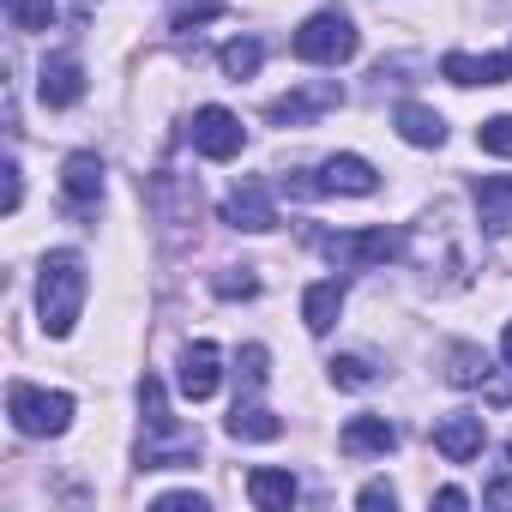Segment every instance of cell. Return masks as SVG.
<instances>
[{"instance_id":"obj_1","label":"cell","mask_w":512,"mask_h":512,"mask_svg":"<svg viewBox=\"0 0 512 512\" xmlns=\"http://www.w3.org/2000/svg\"><path fill=\"white\" fill-rule=\"evenodd\" d=\"M139 410H145V434H151V440L139 446V464H145V470H181V464L199 458V434L169 416V398H163V380H157V374L139 380Z\"/></svg>"},{"instance_id":"obj_2","label":"cell","mask_w":512,"mask_h":512,"mask_svg":"<svg viewBox=\"0 0 512 512\" xmlns=\"http://www.w3.org/2000/svg\"><path fill=\"white\" fill-rule=\"evenodd\" d=\"M85 260L79 253H49L43 260V278H37V314H43V332L49 338H67L79 326V308H85Z\"/></svg>"},{"instance_id":"obj_3","label":"cell","mask_w":512,"mask_h":512,"mask_svg":"<svg viewBox=\"0 0 512 512\" xmlns=\"http://www.w3.org/2000/svg\"><path fill=\"white\" fill-rule=\"evenodd\" d=\"M296 61H308V67H344V61H356V49H362V37H356V25H350V13H338V7H326V13H314L302 31H296Z\"/></svg>"},{"instance_id":"obj_4","label":"cell","mask_w":512,"mask_h":512,"mask_svg":"<svg viewBox=\"0 0 512 512\" xmlns=\"http://www.w3.org/2000/svg\"><path fill=\"white\" fill-rule=\"evenodd\" d=\"M7 416H13L19 434L49 440V434H67V422H73V398H67V392H37V386L13 380V386H7Z\"/></svg>"},{"instance_id":"obj_5","label":"cell","mask_w":512,"mask_h":512,"mask_svg":"<svg viewBox=\"0 0 512 512\" xmlns=\"http://www.w3.org/2000/svg\"><path fill=\"white\" fill-rule=\"evenodd\" d=\"M320 247H326V260H332L338 272H368V266L398 260L404 235H398V229H344V235H326Z\"/></svg>"},{"instance_id":"obj_6","label":"cell","mask_w":512,"mask_h":512,"mask_svg":"<svg viewBox=\"0 0 512 512\" xmlns=\"http://www.w3.org/2000/svg\"><path fill=\"white\" fill-rule=\"evenodd\" d=\"M187 139H193V151H199V157H211V163H229V157H241V145H247V127H241V115H229V109L205 103V109L193 115Z\"/></svg>"},{"instance_id":"obj_7","label":"cell","mask_w":512,"mask_h":512,"mask_svg":"<svg viewBox=\"0 0 512 512\" xmlns=\"http://www.w3.org/2000/svg\"><path fill=\"white\" fill-rule=\"evenodd\" d=\"M223 223H229V229H247V235L278 229V205H272V193H266L260 175H241V181L229 187V199H223Z\"/></svg>"},{"instance_id":"obj_8","label":"cell","mask_w":512,"mask_h":512,"mask_svg":"<svg viewBox=\"0 0 512 512\" xmlns=\"http://www.w3.org/2000/svg\"><path fill=\"white\" fill-rule=\"evenodd\" d=\"M338 103H344V85H338V79H308L302 91L278 97L266 115H272L278 127H308L314 115H326V109H338Z\"/></svg>"},{"instance_id":"obj_9","label":"cell","mask_w":512,"mask_h":512,"mask_svg":"<svg viewBox=\"0 0 512 512\" xmlns=\"http://www.w3.org/2000/svg\"><path fill=\"white\" fill-rule=\"evenodd\" d=\"M223 350L211 344V338H199V344H187L181 350V374H175V386H181V398L187 404H205L211 392H217V380H223Z\"/></svg>"},{"instance_id":"obj_10","label":"cell","mask_w":512,"mask_h":512,"mask_svg":"<svg viewBox=\"0 0 512 512\" xmlns=\"http://www.w3.org/2000/svg\"><path fill=\"white\" fill-rule=\"evenodd\" d=\"M482 446H488V428H482V416H470V410H452V416H440V422H434V452H440V458H452V464H470V458H482Z\"/></svg>"},{"instance_id":"obj_11","label":"cell","mask_w":512,"mask_h":512,"mask_svg":"<svg viewBox=\"0 0 512 512\" xmlns=\"http://www.w3.org/2000/svg\"><path fill=\"white\" fill-rule=\"evenodd\" d=\"M61 193L73 211H97L103 205V157L97 151H73L61 163Z\"/></svg>"},{"instance_id":"obj_12","label":"cell","mask_w":512,"mask_h":512,"mask_svg":"<svg viewBox=\"0 0 512 512\" xmlns=\"http://www.w3.org/2000/svg\"><path fill=\"white\" fill-rule=\"evenodd\" d=\"M37 97H43V109H73L85 97V67L73 55H49L37 73Z\"/></svg>"},{"instance_id":"obj_13","label":"cell","mask_w":512,"mask_h":512,"mask_svg":"<svg viewBox=\"0 0 512 512\" xmlns=\"http://www.w3.org/2000/svg\"><path fill=\"white\" fill-rule=\"evenodd\" d=\"M470 199H476V217L488 235H512V175H476Z\"/></svg>"},{"instance_id":"obj_14","label":"cell","mask_w":512,"mask_h":512,"mask_svg":"<svg viewBox=\"0 0 512 512\" xmlns=\"http://www.w3.org/2000/svg\"><path fill=\"white\" fill-rule=\"evenodd\" d=\"M440 73L452 85H506L512 79V55H446Z\"/></svg>"},{"instance_id":"obj_15","label":"cell","mask_w":512,"mask_h":512,"mask_svg":"<svg viewBox=\"0 0 512 512\" xmlns=\"http://www.w3.org/2000/svg\"><path fill=\"white\" fill-rule=\"evenodd\" d=\"M338 446H344L350 458L392 452V446H398V428H392L386 416H350V422H344V434H338Z\"/></svg>"},{"instance_id":"obj_16","label":"cell","mask_w":512,"mask_h":512,"mask_svg":"<svg viewBox=\"0 0 512 512\" xmlns=\"http://www.w3.org/2000/svg\"><path fill=\"white\" fill-rule=\"evenodd\" d=\"M320 175H326V193H356V199H362V193H374V187H380L374 163H368V157H356V151L326 157V169H320Z\"/></svg>"},{"instance_id":"obj_17","label":"cell","mask_w":512,"mask_h":512,"mask_svg":"<svg viewBox=\"0 0 512 512\" xmlns=\"http://www.w3.org/2000/svg\"><path fill=\"white\" fill-rule=\"evenodd\" d=\"M296 494H302V488H296L290 470H253V476H247V500L260 506V512H290Z\"/></svg>"},{"instance_id":"obj_18","label":"cell","mask_w":512,"mask_h":512,"mask_svg":"<svg viewBox=\"0 0 512 512\" xmlns=\"http://www.w3.org/2000/svg\"><path fill=\"white\" fill-rule=\"evenodd\" d=\"M338 314H344V284H338V278L308 284V296H302V320H308V332H314V338H320V332H332V326H338Z\"/></svg>"},{"instance_id":"obj_19","label":"cell","mask_w":512,"mask_h":512,"mask_svg":"<svg viewBox=\"0 0 512 512\" xmlns=\"http://www.w3.org/2000/svg\"><path fill=\"white\" fill-rule=\"evenodd\" d=\"M392 127L410 139V145H422V151H434V145H446V121L428 109V103H398V115H392Z\"/></svg>"},{"instance_id":"obj_20","label":"cell","mask_w":512,"mask_h":512,"mask_svg":"<svg viewBox=\"0 0 512 512\" xmlns=\"http://www.w3.org/2000/svg\"><path fill=\"white\" fill-rule=\"evenodd\" d=\"M229 434H235V440H278V434H284V416H272L266 404H253V398H247V404L235 398V410H229Z\"/></svg>"},{"instance_id":"obj_21","label":"cell","mask_w":512,"mask_h":512,"mask_svg":"<svg viewBox=\"0 0 512 512\" xmlns=\"http://www.w3.org/2000/svg\"><path fill=\"white\" fill-rule=\"evenodd\" d=\"M223 73L241 85V79H253V73H260V61H266V49H260V37H235V43H223Z\"/></svg>"},{"instance_id":"obj_22","label":"cell","mask_w":512,"mask_h":512,"mask_svg":"<svg viewBox=\"0 0 512 512\" xmlns=\"http://www.w3.org/2000/svg\"><path fill=\"white\" fill-rule=\"evenodd\" d=\"M488 374H494V368H488V356H482L476 344H458V350H452V368H446L452 386H488Z\"/></svg>"},{"instance_id":"obj_23","label":"cell","mask_w":512,"mask_h":512,"mask_svg":"<svg viewBox=\"0 0 512 512\" xmlns=\"http://www.w3.org/2000/svg\"><path fill=\"white\" fill-rule=\"evenodd\" d=\"M7 25L13 31H49L55 25V0H7Z\"/></svg>"},{"instance_id":"obj_24","label":"cell","mask_w":512,"mask_h":512,"mask_svg":"<svg viewBox=\"0 0 512 512\" xmlns=\"http://www.w3.org/2000/svg\"><path fill=\"white\" fill-rule=\"evenodd\" d=\"M326 368H332V380H338V386H350V392L374 386V362H362V356H332Z\"/></svg>"},{"instance_id":"obj_25","label":"cell","mask_w":512,"mask_h":512,"mask_svg":"<svg viewBox=\"0 0 512 512\" xmlns=\"http://www.w3.org/2000/svg\"><path fill=\"white\" fill-rule=\"evenodd\" d=\"M211 290H217L223 302H235V296H260V278H253L247 266H241V272L229 266V272H217V278H211Z\"/></svg>"},{"instance_id":"obj_26","label":"cell","mask_w":512,"mask_h":512,"mask_svg":"<svg viewBox=\"0 0 512 512\" xmlns=\"http://www.w3.org/2000/svg\"><path fill=\"white\" fill-rule=\"evenodd\" d=\"M217 13H223V0H181V7H175V31H199Z\"/></svg>"},{"instance_id":"obj_27","label":"cell","mask_w":512,"mask_h":512,"mask_svg":"<svg viewBox=\"0 0 512 512\" xmlns=\"http://www.w3.org/2000/svg\"><path fill=\"white\" fill-rule=\"evenodd\" d=\"M476 139H482V151H494V157H512V115H494V121H482V127H476Z\"/></svg>"},{"instance_id":"obj_28","label":"cell","mask_w":512,"mask_h":512,"mask_svg":"<svg viewBox=\"0 0 512 512\" xmlns=\"http://www.w3.org/2000/svg\"><path fill=\"white\" fill-rule=\"evenodd\" d=\"M235 374H241V386H247V392H260V386H266V350H260V344H247Z\"/></svg>"},{"instance_id":"obj_29","label":"cell","mask_w":512,"mask_h":512,"mask_svg":"<svg viewBox=\"0 0 512 512\" xmlns=\"http://www.w3.org/2000/svg\"><path fill=\"white\" fill-rule=\"evenodd\" d=\"M356 500H362V506H368V512H380V506H386V512H392V506H398V494H392V488H386V482H368V488H362V494H356Z\"/></svg>"},{"instance_id":"obj_30","label":"cell","mask_w":512,"mask_h":512,"mask_svg":"<svg viewBox=\"0 0 512 512\" xmlns=\"http://www.w3.org/2000/svg\"><path fill=\"white\" fill-rule=\"evenodd\" d=\"M163 512H205V494H163Z\"/></svg>"},{"instance_id":"obj_31","label":"cell","mask_w":512,"mask_h":512,"mask_svg":"<svg viewBox=\"0 0 512 512\" xmlns=\"http://www.w3.org/2000/svg\"><path fill=\"white\" fill-rule=\"evenodd\" d=\"M434 506H446V512H458V506H464V488H440V494H434Z\"/></svg>"},{"instance_id":"obj_32","label":"cell","mask_w":512,"mask_h":512,"mask_svg":"<svg viewBox=\"0 0 512 512\" xmlns=\"http://www.w3.org/2000/svg\"><path fill=\"white\" fill-rule=\"evenodd\" d=\"M500 350H506V368H512V320H506V338H500Z\"/></svg>"},{"instance_id":"obj_33","label":"cell","mask_w":512,"mask_h":512,"mask_svg":"<svg viewBox=\"0 0 512 512\" xmlns=\"http://www.w3.org/2000/svg\"><path fill=\"white\" fill-rule=\"evenodd\" d=\"M506 458H512V440H506Z\"/></svg>"}]
</instances>
